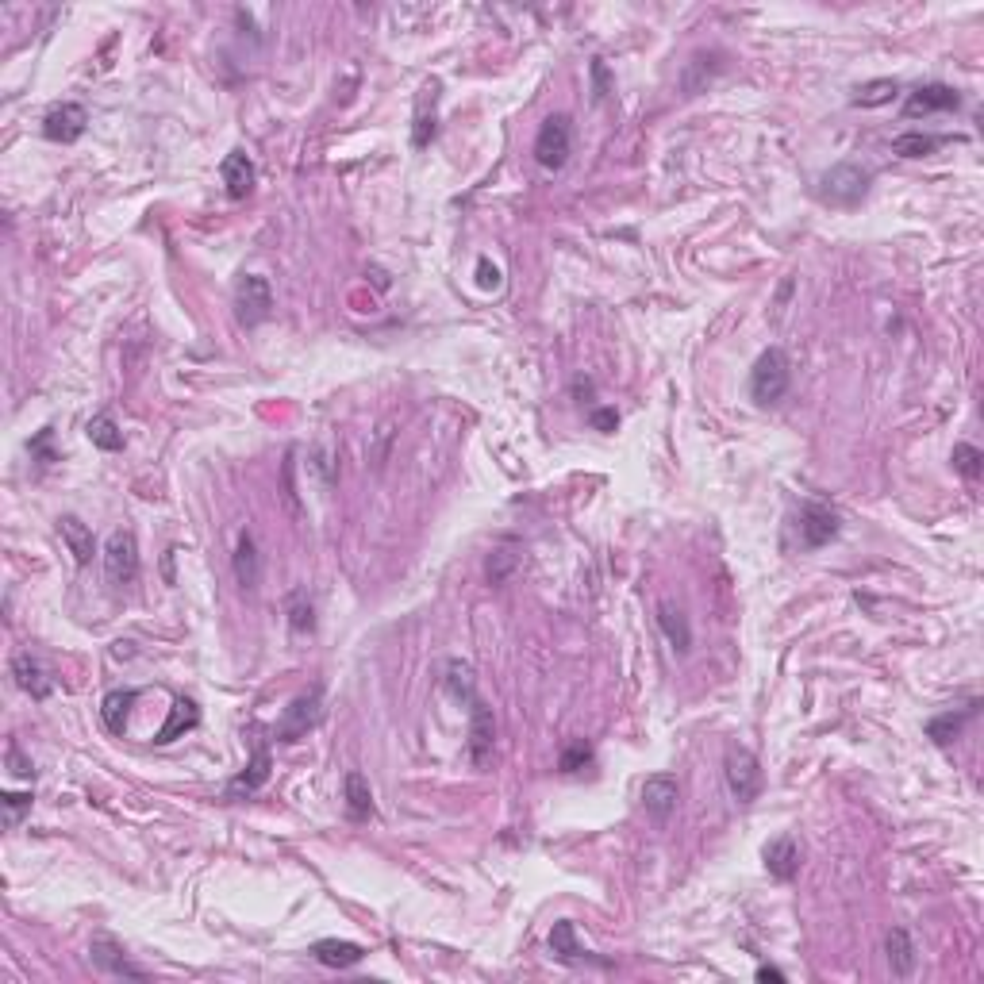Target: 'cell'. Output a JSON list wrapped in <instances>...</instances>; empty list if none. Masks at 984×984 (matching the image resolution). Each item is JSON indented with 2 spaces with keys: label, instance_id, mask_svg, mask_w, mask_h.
I'll return each mask as SVG.
<instances>
[{
  "label": "cell",
  "instance_id": "1",
  "mask_svg": "<svg viewBox=\"0 0 984 984\" xmlns=\"http://www.w3.org/2000/svg\"><path fill=\"white\" fill-rule=\"evenodd\" d=\"M792 385V362L781 346H769L758 354V362L750 369V400L758 408H769V404H781Z\"/></svg>",
  "mask_w": 984,
  "mask_h": 984
},
{
  "label": "cell",
  "instance_id": "2",
  "mask_svg": "<svg viewBox=\"0 0 984 984\" xmlns=\"http://www.w3.org/2000/svg\"><path fill=\"white\" fill-rule=\"evenodd\" d=\"M869 185H873V170H865L858 162H838L819 177V197L835 208H854L865 200Z\"/></svg>",
  "mask_w": 984,
  "mask_h": 984
},
{
  "label": "cell",
  "instance_id": "3",
  "mask_svg": "<svg viewBox=\"0 0 984 984\" xmlns=\"http://www.w3.org/2000/svg\"><path fill=\"white\" fill-rule=\"evenodd\" d=\"M723 777H727V788H731V796H735L738 804H754L765 788L762 762H758L754 750H746V746H727Z\"/></svg>",
  "mask_w": 984,
  "mask_h": 984
},
{
  "label": "cell",
  "instance_id": "4",
  "mask_svg": "<svg viewBox=\"0 0 984 984\" xmlns=\"http://www.w3.org/2000/svg\"><path fill=\"white\" fill-rule=\"evenodd\" d=\"M569 154H573V120H569L566 112L546 116L539 135H535V162H539L542 170L558 173L569 162Z\"/></svg>",
  "mask_w": 984,
  "mask_h": 984
},
{
  "label": "cell",
  "instance_id": "5",
  "mask_svg": "<svg viewBox=\"0 0 984 984\" xmlns=\"http://www.w3.org/2000/svg\"><path fill=\"white\" fill-rule=\"evenodd\" d=\"M320 719H323V689L320 685H312V689L300 692L293 704L281 712L273 735H277V742H300L308 731L320 727Z\"/></svg>",
  "mask_w": 984,
  "mask_h": 984
},
{
  "label": "cell",
  "instance_id": "6",
  "mask_svg": "<svg viewBox=\"0 0 984 984\" xmlns=\"http://www.w3.org/2000/svg\"><path fill=\"white\" fill-rule=\"evenodd\" d=\"M104 569L116 589H127L139 581V542L131 531H112L104 542Z\"/></svg>",
  "mask_w": 984,
  "mask_h": 984
},
{
  "label": "cell",
  "instance_id": "7",
  "mask_svg": "<svg viewBox=\"0 0 984 984\" xmlns=\"http://www.w3.org/2000/svg\"><path fill=\"white\" fill-rule=\"evenodd\" d=\"M235 316L243 327H258L273 316V289L262 273H246L235 289Z\"/></svg>",
  "mask_w": 984,
  "mask_h": 984
},
{
  "label": "cell",
  "instance_id": "8",
  "mask_svg": "<svg viewBox=\"0 0 984 984\" xmlns=\"http://www.w3.org/2000/svg\"><path fill=\"white\" fill-rule=\"evenodd\" d=\"M492 742H496V719H492V708L481 700V696H473L469 700V762L477 765V769H485L492 762Z\"/></svg>",
  "mask_w": 984,
  "mask_h": 984
},
{
  "label": "cell",
  "instance_id": "9",
  "mask_svg": "<svg viewBox=\"0 0 984 984\" xmlns=\"http://www.w3.org/2000/svg\"><path fill=\"white\" fill-rule=\"evenodd\" d=\"M838 531H842V519H838V512L831 508V504H823V500H808V504L800 508V542H804L808 550L827 546Z\"/></svg>",
  "mask_w": 984,
  "mask_h": 984
},
{
  "label": "cell",
  "instance_id": "10",
  "mask_svg": "<svg viewBox=\"0 0 984 984\" xmlns=\"http://www.w3.org/2000/svg\"><path fill=\"white\" fill-rule=\"evenodd\" d=\"M89 954H93V965H97L100 973H108V977H127V981H147V969L143 965H135V961L127 958V950H123L116 938L108 935H97L89 942Z\"/></svg>",
  "mask_w": 984,
  "mask_h": 984
},
{
  "label": "cell",
  "instance_id": "11",
  "mask_svg": "<svg viewBox=\"0 0 984 984\" xmlns=\"http://www.w3.org/2000/svg\"><path fill=\"white\" fill-rule=\"evenodd\" d=\"M85 127H89V112L77 100L54 104L47 116H43V135H47L50 143H77L85 135Z\"/></svg>",
  "mask_w": 984,
  "mask_h": 984
},
{
  "label": "cell",
  "instance_id": "12",
  "mask_svg": "<svg viewBox=\"0 0 984 984\" xmlns=\"http://www.w3.org/2000/svg\"><path fill=\"white\" fill-rule=\"evenodd\" d=\"M677 800H681V785L673 773H654L642 781V808L654 823H665L669 815L677 812Z\"/></svg>",
  "mask_w": 984,
  "mask_h": 984
},
{
  "label": "cell",
  "instance_id": "13",
  "mask_svg": "<svg viewBox=\"0 0 984 984\" xmlns=\"http://www.w3.org/2000/svg\"><path fill=\"white\" fill-rule=\"evenodd\" d=\"M961 108V93L954 85H942V81H931V85H919L915 93L904 104V116H935V112H958Z\"/></svg>",
  "mask_w": 984,
  "mask_h": 984
},
{
  "label": "cell",
  "instance_id": "14",
  "mask_svg": "<svg viewBox=\"0 0 984 984\" xmlns=\"http://www.w3.org/2000/svg\"><path fill=\"white\" fill-rule=\"evenodd\" d=\"M550 954L562 961V965H585V961L604 965V969L612 965V961H604V958H592L589 950L577 942V931H573L569 919H558V923H554V931H550Z\"/></svg>",
  "mask_w": 984,
  "mask_h": 984
},
{
  "label": "cell",
  "instance_id": "15",
  "mask_svg": "<svg viewBox=\"0 0 984 984\" xmlns=\"http://www.w3.org/2000/svg\"><path fill=\"white\" fill-rule=\"evenodd\" d=\"M762 858H765L769 877H773V881H781V885H788V881L800 873V846H796V838L792 835L773 838V842L765 846Z\"/></svg>",
  "mask_w": 984,
  "mask_h": 984
},
{
  "label": "cell",
  "instance_id": "16",
  "mask_svg": "<svg viewBox=\"0 0 984 984\" xmlns=\"http://www.w3.org/2000/svg\"><path fill=\"white\" fill-rule=\"evenodd\" d=\"M231 569H235V581H239V589L243 592H254L258 589V581H262V554H258V542L250 531L239 535L235 542V554H231Z\"/></svg>",
  "mask_w": 984,
  "mask_h": 984
},
{
  "label": "cell",
  "instance_id": "17",
  "mask_svg": "<svg viewBox=\"0 0 984 984\" xmlns=\"http://www.w3.org/2000/svg\"><path fill=\"white\" fill-rule=\"evenodd\" d=\"M220 177H223V189H227V197L231 200H246L254 193V162L246 158L243 150H231V154L223 158Z\"/></svg>",
  "mask_w": 984,
  "mask_h": 984
},
{
  "label": "cell",
  "instance_id": "18",
  "mask_svg": "<svg viewBox=\"0 0 984 984\" xmlns=\"http://www.w3.org/2000/svg\"><path fill=\"white\" fill-rule=\"evenodd\" d=\"M58 535H62V542H66V550L74 554L77 566H89V562H93V554H97V539H93V527H89L85 519L62 516L58 519Z\"/></svg>",
  "mask_w": 984,
  "mask_h": 984
},
{
  "label": "cell",
  "instance_id": "19",
  "mask_svg": "<svg viewBox=\"0 0 984 984\" xmlns=\"http://www.w3.org/2000/svg\"><path fill=\"white\" fill-rule=\"evenodd\" d=\"M12 677H16V685H20L31 700H47L50 689H54V681L47 677V669L39 665V658H31L27 650H20V654L12 658Z\"/></svg>",
  "mask_w": 984,
  "mask_h": 984
},
{
  "label": "cell",
  "instance_id": "20",
  "mask_svg": "<svg viewBox=\"0 0 984 984\" xmlns=\"http://www.w3.org/2000/svg\"><path fill=\"white\" fill-rule=\"evenodd\" d=\"M658 627L665 631V639H669V646H673L677 654H689L692 650V627H689V615L681 612V604L662 600V604H658Z\"/></svg>",
  "mask_w": 984,
  "mask_h": 984
},
{
  "label": "cell",
  "instance_id": "21",
  "mask_svg": "<svg viewBox=\"0 0 984 984\" xmlns=\"http://www.w3.org/2000/svg\"><path fill=\"white\" fill-rule=\"evenodd\" d=\"M312 958L327 965V969H350V965H358L366 958V950L358 942H343V938H320L312 946Z\"/></svg>",
  "mask_w": 984,
  "mask_h": 984
},
{
  "label": "cell",
  "instance_id": "22",
  "mask_svg": "<svg viewBox=\"0 0 984 984\" xmlns=\"http://www.w3.org/2000/svg\"><path fill=\"white\" fill-rule=\"evenodd\" d=\"M885 954H888V965H892V977H911L915 973V961H919V954H915V942H911V935L904 931V927H892L888 931V938H885Z\"/></svg>",
  "mask_w": 984,
  "mask_h": 984
},
{
  "label": "cell",
  "instance_id": "23",
  "mask_svg": "<svg viewBox=\"0 0 984 984\" xmlns=\"http://www.w3.org/2000/svg\"><path fill=\"white\" fill-rule=\"evenodd\" d=\"M435 100H439V85L427 81L423 93H419L416 123H412V147L416 150L431 147V139H435Z\"/></svg>",
  "mask_w": 984,
  "mask_h": 984
},
{
  "label": "cell",
  "instance_id": "24",
  "mask_svg": "<svg viewBox=\"0 0 984 984\" xmlns=\"http://www.w3.org/2000/svg\"><path fill=\"white\" fill-rule=\"evenodd\" d=\"M135 700H139V689H116L100 700V719H104V727H108L112 735H123V731H127V715L135 708Z\"/></svg>",
  "mask_w": 984,
  "mask_h": 984
},
{
  "label": "cell",
  "instance_id": "25",
  "mask_svg": "<svg viewBox=\"0 0 984 984\" xmlns=\"http://www.w3.org/2000/svg\"><path fill=\"white\" fill-rule=\"evenodd\" d=\"M270 781V750H266V742H254V758L246 765L243 773L231 781V796H243V792H258V788Z\"/></svg>",
  "mask_w": 984,
  "mask_h": 984
},
{
  "label": "cell",
  "instance_id": "26",
  "mask_svg": "<svg viewBox=\"0 0 984 984\" xmlns=\"http://www.w3.org/2000/svg\"><path fill=\"white\" fill-rule=\"evenodd\" d=\"M977 708H981V700H973L965 712H942V715H935L931 723H927V738L935 742V746H950L954 738H961V731H965V723L977 715Z\"/></svg>",
  "mask_w": 984,
  "mask_h": 984
},
{
  "label": "cell",
  "instance_id": "27",
  "mask_svg": "<svg viewBox=\"0 0 984 984\" xmlns=\"http://www.w3.org/2000/svg\"><path fill=\"white\" fill-rule=\"evenodd\" d=\"M197 723H200V708L193 704V700L177 696V700H173V708H170V719H166V727L154 735V742H158V746H166V742L181 738L185 731H193Z\"/></svg>",
  "mask_w": 984,
  "mask_h": 984
},
{
  "label": "cell",
  "instance_id": "28",
  "mask_svg": "<svg viewBox=\"0 0 984 984\" xmlns=\"http://www.w3.org/2000/svg\"><path fill=\"white\" fill-rule=\"evenodd\" d=\"M343 796H346V815L354 819V823H362L373 815V792H369V781L358 773V769H350L343 781Z\"/></svg>",
  "mask_w": 984,
  "mask_h": 984
},
{
  "label": "cell",
  "instance_id": "29",
  "mask_svg": "<svg viewBox=\"0 0 984 984\" xmlns=\"http://www.w3.org/2000/svg\"><path fill=\"white\" fill-rule=\"evenodd\" d=\"M946 143V135H931V131H904L892 139V154L896 158H927Z\"/></svg>",
  "mask_w": 984,
  "mask_h": 984
},
{
  "label": "cell",
  "instance_id": "30",
  "mask_svg": "<svg viewBox=\"0 0 984 984\" xmlns=\"http://www.w3.org/2000/svg\"><path fill=\"white\" fill-rule=\"evenodd\" d=\"M285 615H289L293 635H312V631H316V604H312L308 589L289 592V600H285Z\"/></svg>",
  "mask_w": 984,
  "mask_h": 984
},
{
  "label": "cell",
  "instance_id": "31",
  "mask_svg": "<svg viewBox=\"0 0 984 984\" xmlns=\"http://www.w3.org/2000/svg\"><path fill=\"white\" fill-rule=\"evenodd\" d=\"M85 435H89V443L97 446V450H108V454L123 450V431L112 416H93L89 427H85Z\"/></svg>",
  "mask_w": 984,
  "mask_h": 984
},
{
  "label": "cell",
  "instance_id": "32",
  "mask_svg": "<svg viewBox=\"0 0 984 984\" xmlns=\"http://www.w3.org/2000/svg\"><path fill=\"white\" fill-rule=\"evenodd\" d=\"M896 93H900V85H896L892 77H877V81L861 85L858 93H854V108H881V104H888Z\"/></svg>",
  "mask_w": 984,
  "mask_h": 984
},
{
  "label": "cell",
  "instance_id": "33",
  "mask_svg": "<svg viewBox=\"0 0 984 984\" xmlns=\"http://www.w3.org/2000/svg\"><path fill=\"white\" fill-rule=\"evenodd\" d=\"M446 689H450V696L454 700H473L477 696V689H473V669H469L466 662H446Z\"/></svg>",
  "mask_w": 984,
  "mask_h": 984
},
{
  "label": "cell",
  "instance_id": "34",
  "mask_svg": "<svg viewBox=\"0 0 984 984\" xmlns=\"http://www.w3.org/2000/svg\"><path fill=\"white\" fill-rule=\"evenodd\" d=\"M950 462H954V469H958L961 477H969V481H977V477L984 473V454H981V446H973V443L954 446Z\"/></svg>",
  "mask_w": 984,
  "mask_h": 984
},
{
  "label": "cell",
  "instance_id": "35",
  "mask_svg": "<svg viewBox=\"0 0 984 984\" xmlns=\"http://www.w3.org/2000/svg\"><path fill=\"white\" fill-rule=\"evenodd\" d=\"M0 804H4V827H20L24 815L31 812V804H35V796L31 792H4Z\"/></svg>",
  "mask_w": 984,
  "mask_h": 984
},
{
  "label": "cell",
  "instance_id": "36",
  "mask_svg": "<svg viewBox=\"0 0 984 984\" xmlns=\"http://www.w3.org/2000/svg\"><path fill=\"white\" fill-rule=\"evenodd\" d=\"M585 765H592V746L585 738H573L566 750H562V758H558V769L562 773H581Z\"/></svg>",
  "mask_w": 984,
  "mask_h": 984
},
{
  "label": "cell",
  "instance_id": "37",
  "mask_svg": "<svg viewBox=\"0 0 984 984\" xmlns=\"http://www.w3.org/2000/svg\"><path fill=\"white\" fill-rule=\"evenodd\" d=\"M50 439H54V427H43L31 443H27V450H31V458L39 462V466H50V462H58V454H54V446H50Z\"/></svg>",
  "mask_w": 984,
  "mask_h": 984
},
{
  "label": "cell",
  "instance_id": "38",
  "mask_svg": "<svg viewBox=\"0 0 984 984\" xmlns=\"http://www.w3.org/2000/svg\"><path fill=\"white\" fill-rule=\"evenodd\" d=\"M512 569H516V554H512V550H496V554L489 558V581L492 585H500Z\"/></svg>",
  "mask_w": 984,
  "mask_h": 984
},
{
  "label": "cell",
  "instance_id": "39",
  "mask_svg": "<svg viewBox=\"0 0 984 984\" xmlns=\"http://www.w3.org/2000/svg\"><path fill=\"white\" fill-rule=\"evenodd\" d=\"M8 769L16 777H24V781H35V765H31V758H24L20 742H8Z\"/></svg>",
  "mask_w": 984,
  "mask_h": 984
},
{
  "label": "cell",
  "instance_id": "40",
  "mask_svg": "<svg viewBox=\"0 0 984 984\" xmlns=\"http://www.w3.org/2000/svg\"><path fill=\"white\" fill-rule=\"evenodd\" d=\"M589 427L592 431H604V435H612L615 427H619V412L615 408H589Z\"/></svg>",
  "mask_w": 984,
  "mask_h": 984
},
{
  "label": "cell",
  "instance_id": "41",
  "mask_svg": "<svg viewBox=\"0 0 984 984\" xmlns=\"http://www.w3.org/2000/svg\"><path fill=\"white\" fill-rule=\"evenodd\" d=\"M500 266H492L489 258H477V285L481 289H500Z\"/></svg>",
  "mask_w": 984,
  "mask_h": 984
},
{
  "label": "cell",
  "instance_id": "42",
  "mask_svg": "<svg viewBox=\"0 0 984 984\" xmlns=\"http://www.w3.org/2000/svg\"><path fill=\"white\" fill-rule=\"evenodd\" d=\"M592 97L596 100L608 97V66L600 58H592Z\"/></svg>",
  "mask_w": 984,
  "mask_h": 984
},
{
  "label": "cell",
  "instance_id": "43",
  "mask_svg": "<svg viewBox=\"0 0 984 984\" xmlns=\"http://www.w3.org/2000/svg\"><path fill=\"white\" fill-rule=\"evenodd\" d=\"M573 396L592 408V377H573Z\"/></svg>",
  "mask_w": 984,
  "mask_h": 984
},
{
  "label": "cell",
  "instance_id": "44",
  "mask_svg": "<svg viewBox=\"0 0 984 984\" xmlns=\"http://www.w3.org/2000/svg\"><path fill=\"white\" fill-rule=\"evenodd\" d=\"M316 469H320L323 485H331V481H335V466H331V458H327V450H316Z\"/></svg>",
  "mask_w": 984,
  "mask_h": 984
},
{
  "label": "cell",
  "instance_id": "45",
  "mask_svg": "<svg viewBox=\"0 0 984 984\" xmlns=\"http://www.w3.org/2000/svg\"><path fill=\"white\" fill-rule=\"evenodd\" d=\"M754 977H758V981H777V984L788 981V977L781 973V969H777V965H758V973H754Z\"/></svg>",
  "mask_w": 984,
  "mask_h": 984
}]
</instances>
